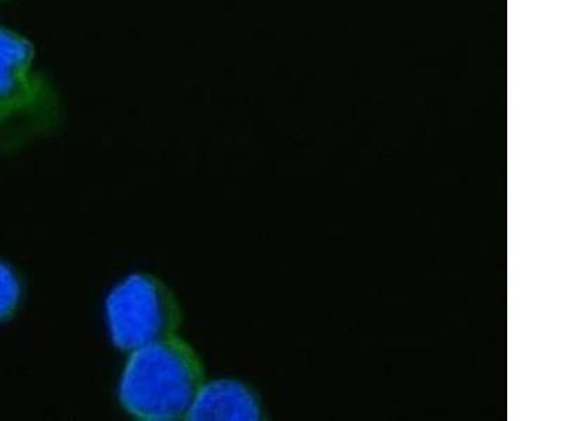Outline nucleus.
I'll use <instances>...</instances> for the list:
<instances>
[{"label":"nucleus","instance_id":"obj_3","mask_svg":"<svg viewBox=\"0 0 562 421\" xmlns=\"http://www.w3.org/2000/svg\"><path fill=\"white\" fill-rule=\"evenodd\" d=\"M33 44L0 27V112L3 117L42 102L43 83L33 73Z\"/></svg>","mask_w":562,"mask_h":421},{"label":"nucleus","instance_id":"obj_4","mask_svg":"<svg viewBox=\"0 0 562 421\" xmlns=\"http://www.w3.org/2000/svg\"><path fill=\"white\" fill-rule=\"evenodd\" d=\"M262 412L252 390L237 380L203 384L188 420H259Z\"/></svg>","mask_w":562,"mask_h":421},{"label":"nucleus","instance_id":"obj_5","mask_svg":"<svg viewBox=\"0 0 562 421\" xmlns=\"http://www.w3.org/2000/svg\"><path fill=\"white\" fill-rule=\"evenodd\" d=\"M20 297L22 285L18 275L8 264L0 262V323L7 322L16 312Z\"/></svg>","mask_w":562,"mask_h":421},{"label":"nucleus","instance_id":"obj_6","mask_svg":"<svg viewBox=\"0 0 562 421\" xmlns=\"http://www.w3.org/2000/svg\"><path fill=\"white\" fill-rule=\"evenodd\" d=\"M2 118H3V114H2V112H0V120H2Z\"/></svg>","mask_w":562,"mask_h":421},{"label":"nucleus","instance_id":"obj_1","mask_svg":"<svg viewBox=\"0 0 562 421\" xmlns=\"http://www.w3.org/2000/svg\"><path fill=\"white\" fill-rule=\"evenodd\" d=\"M203 384L198 353L173 334L133 351L120 383V400L139 420H182Z\"/></svg>","mask_w":562,"mask_h":421},{"label":"nucleus","instance_id":"obj_2","mask_svg":"<svg viewBox=\"0 0 562 421\" xmlns=\"http://www.w3.org/2000/svg\"><path fill=\"white\" fill-rule=\"evenodd\" d=\"M105 316L115 348L132 353L173 335L182 322L172 291L149 274H133L115 285Z\"/></svg>","mask_w":562,"mask_h":421}]
</instances>
